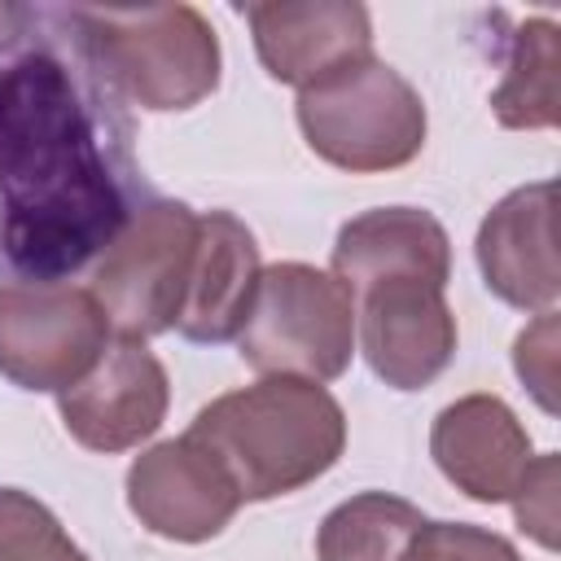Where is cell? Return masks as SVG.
Returning a JSON list of instances; mask_svg holds the SVG:
<instances>
[{
  "mask_svg": "<svg viewBox=\"0 0 561 561\" xmlns=\"http://www.w3.org/2000/svg\"><path fill=\"white\" fill-rule=\"evenodd\" d=\"M145 202L131 118L61 9L0 35V285L70 280Z\"/></svg>",
  "mask_w": 561,
  "mask_h": 561,
  "instance_id": "cell-1",
  "label": "cell"
},
{
  "mask_svg": "<svg viewBox=\"0 0 561 561\" xmlns=\"http://www.w3.org/2000/svg\"><path fill=\"white\" fill-rule=\"evenodd\" d=\"M232 478L241 504H263L324 478L346 451L342 403L302 377H259L210 399L184 430Z\"/></svg>",
  "mask_w": 561,
  "mask_h": 561,
  "instance_id": "cell-2",
  "label": "cell"
},
{
  "mask_svg": "<svg viewBox=\"0 0 561 561\" xmlns=\"http://www.w3.org/2000/svg\"><path fill=\"white\" fill-rule=\"evenodd\" d=\"M96 75L114 88L123 105L149 114L193 110L219 88V35L210 18L193 4H149V9H61Z\"/></svg>",
  "mask_w": 561,
  "mask_h": 561,
  "instance_id": "cell-3",
  "label": "cell"
},
{
  "mask_svg": "<svg viewBox=\"0 0 561 561\" xmlns=\"http://www.w3.org/2000/svg\"><path fill=\"white\" fill-rule=\"evenodd\" d=\"M298 131L316 158L351 175L399 171L425 149V101L381 57H364L298 92Z\"/></svg>",
  "mask_w": 561,
  "mask_h": 561,
  "instance_id": "cell-4",
  "label": "cell"
},
{
  "mask_svg": "<svg viewBox=\"0 0 561 561\" xmlns=\"http://www.w3.org/2000/svg\"><path fill=\"white\" fill-rule=\"evenodd\" d=\"M237 355L263 377L333 381L355 355V302L320 267L285 259L259 272Z\"/></svg>",
  "mask_w": 561,
  "mask_h": 561,
  "instance_id": "cell-5",
  "label": "cell"
},
{
  "mask_svg": "<svg viewBox=\"0 0 561 561\" xmlns=\"http://www.w3.org/2000/svg\"><path fill=\"white\" fill-rule=\"evenodd\" d=\"M197 250V210L175 197H145L118 237L96 254L88 294L110 329L127 342H149L175 329L188 267Z\"/></svg>",
  "mask_w": 561,
  "mask_h": 561,
  "instance_id": "cell-6",
  "label": "cell"
},
{
  "mask_svg": "<svg viewBox=\"0 0 561 561\" xmlns=\"http://www.w3.org/2000/svg\"><path fill=\"white\" fill-rule=\"evenodd\" d=\"M110 346L96 298L70 280L0 285V377L31 394H61Z\"/></svg>",
  "mask_w": 561,
  "mask_h": 561,
  "instance_id": "cell-7",
  "label": "cell"
},
{
  "mask_svg": "<svg viewBox=\"0 0 561 561\" xmlns=\"http://www.w3.org/2000/svg\"><path fill=\"white\" fill-rule=\"evenodd\" d=\"M351 302L359 351L390 390H425L443 377L460 342L447 280L430 272H381L355 285Z\"/></svg>",
  "mask_w": 561,
  "mask_h": 561,
  "instance_id": "cell-8",
  "label": "cell"
},
{
  "mask_svg": "<svg viewBox=\"0 0 561 561\" xmlns=\"http://www.w3.org/2000/svg\"><path fill=\"white\" fill-rule=\"evenodd\" d=\"M171 381L162 359L145 342H110L105 355L57 394V412L66 434L101 456L131 451L158 434L167 421Z\"/></svg>",
  "mask_w": 561,
  "mask_h": 561,
  "instance_id": "cell-9",
  "label": "cell"
},
{
  "mask_svg": "<svg viewBox=\"0 0 561 561\" xmlns=\"http://www.w3.org/2000/svg\"><path fill=\"white\" fill-rule=\"evenodd\" d=\"M131 517L171 543H206L228 530L241 495L224 465L188 434L145 447L127 469Z\"/></svg>",
  "mask_w": 561,
  "mask_h": 561,
  "instance_id": "cell-10",
  "label": "cell"
},
{
  "mask_svg": "<svg viewBox=\"0 0 561 561\" xmlns=\"http://www.w3.org/2000/svg\"><path fill=\"white\" fill-rule=\"evenodd\" d=\"M254 53L276 83L298 92L333 79L337 70L373 57V18L355 0H302V4H245Z\"/></svg>",
  "mask_w": 561,
  "mask_h": 561,
  "instance_id": "cell-11",
  "label": "cell"
},
{
  "mask_svg": "<svg viewBox=\"0 0 561 561\" xmlns=\"http://www.w3.org/2000/svg\"><path fill=\"white\" fill-rule=\"evenodd\" d=\"M552 210H557V184L535 180L513 193H504L473 241L482 285L517 307V311H552L561 294L557 276V237H552Z\"/></svg>",
  "mask_w": 561,
  "mask_h": 561,
  "instance_id": "cell-12",
  "label": "cell"
},
{
  "mask_svg": "<svg viewBox=\"0 0 561 561\" xmlns=\"http://www.w3.org/2000/svg\"><path fill=\"white\" fill-rule=\"evenodd\" d=\"M430 456L460 495L478 504H504L526 478L535 447L500 394H465L434 416Z\"/></svg>",
  "mask_w": 561,
  "mask_h": 561,
  "instance_id": "cell-13",
  "label": "cell"
},
{
  "mask_svg": "<svg viewBox=\"0 0 561 561\" xmlns=\"http://www.w3.org/2000/svg\"><path fill=\"white\" fill-rule=\"evenodd\" d=\"M259 241L232 210L197 215V250L175 316V333L197 346L237 342L259 289Z\"/></svg>",
  "mask_w": 561,
  "mask_h": 561,
  "instance_id": "cell-14",
  "label": "cell"
},
{
  "mask_svg": "<svg viewBox=\"0 0 561 561\" xmlns=\"http://www.w3.org/2000/svg\"><path fill=\"white\" fill-rule=\"evenodd\" d=\"M381 272H430L451 280L447 228L421 206H377L337 228L329 276L351 294Z\"/></svg>",
  "mask_w": 561,
  "mask_h": 561,
  "instance_id": "cell-15",
  "label": "cell"
},
{
  "mask_svg": "<svg viewBox=\"0 0 561 561\" xmlns=\"http://www.w3.org/2000/svg\"><path fill=\"white\" fill-rule=\"evenodd\" d=\"M430 517L390 491H359L324 513L316 530V561H403Z\"/></svg>",
  "mask_w": 561,
  "mask_h": 561,
  "instance_id": "cell-16",
  "label": "cell"
},
{
  "mask_svg": "<svg viewBox=\"0 0 561 561\" xmlns=\"http://www.w3.org/2000/svg\"><path fill=\"white\" fill-rule=\"evenodd\" d=\"M557 22L552 18H526L508 35L504 53V79L491 92V114L500 127L513 131H539L557 127Z\"/></svg>",
  "mask_w": 561,
  "mask_h": 561,
  "instance_id": "cell-17",
  "label": "cell"
},
{
  "mask_svg": "<svg viewBox=\"0 0 561 561\" xmlns=\"http://www.w3.org/2000/svg\"><path fill=\"white\" fill-rule=\"evenodd\" d=\"M0 561H88L57 513L22 486H0Z\"/></svg>",
  "mask_w": 561,
  "mask_h": 561,
  "instance_id": "cell-18",
  "label": "cell"
},
{
  "mask_svg": "<svg viewBox=\"0 0 561 561\" xmlns=\"http://www.w3.org/2000/svg\"><path fill=\"white\" fill-rule=\"evenodd\" d=\"M403 561H522L513 539L473 522H425Z\"/></svg>",
  "mask_w": 561,
  "mask_h": 561,
  "instance_id": "cell-19",
  "label": "cell"
},
{
  "mask_svg": "<svg viewBox=\"0 0 561 561\" xmlns=\"http://www.w3.org/2000/svg\"><path fill=\"white\" fill-rule=\"evenodd\" d=\"M557 482H561V460L557 451H539L526 469V478L513 491V517L517 526L539 543V548H557Z\"/></svg>",
  "mask_w": 561,
  "mask_h": 561,
  "instance_id": "cell-20",
  "label": "cell"
},
{
  "mask_svg": "<svg viewBox=\"0 0 561 561\" xmlns=\"http://www.w3.org/2000/svg\"><path fill=\"white\" fill-rule=\"evenodd\" d=\"M513 368L543 412H557V311H539L513 342Z\"/></svg>",
  "mask_w": 561,
  "mask_h": 561,
  "instance_id": "cell-21",
  "label": "cell"
},
{
  "mask_svg": "<svg viewBox=\"0 0 561 561\" xmlns=\"http://www.w3.org/2000/svg\"><path fill=\"white\" fill-rule=\"evenodd\" d=\"M22 9H26V4H0V35H4L9 26H18V18H22Z\"/></svg>",
  "mask_w": 561,
  "mask_h": 561,
  "instance_id": "cell-22",
  "label": "cell"
}]
</instances>
